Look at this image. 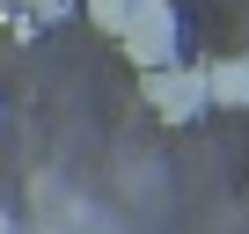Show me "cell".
<instances>
[{"mask_svg":"<svg viewBox=\"0 0 249 234\" xmlns=\"http://www.w3.org/2000/svg\"><path fill=\"white\" fill-rule=\"evenodd\" d=\"M0 227H8V205H0Z\"/></svg>","mask_w":249,"mask_h":234,"instance_id":"cell-5","label":"cell"},{"mask_svg":"<svg viewBox=\"0 0 249 234\" xmlns=\"http://www.w3.org/2000/svg\"><path fill=\"white\" fill-rule=\"evenodd\" d=\"M117 44H124V66L132 73L183 59V15H176V0H132V22L117 30Z\"/></svg>","mask_w":249,"mask_h":234,"instance_id":"cell-1","label":"cell"},{"mask_svg":"<svg viewBox=\"0 0 249 234\" xmlns=\"http://www.w3.org/2000/svg\"><path fill=\"white\" fill-rule=\"evenodd\" d=\"M88 22H95V37L117 44V30L132 22V0H88Z\"/></svg>","mask_w":249,"mask_h":234,"instance_id":"cell-4","label":"cell"},{"mask_svg":"<svg viewBox=\"0 0 249 234\" xmlns=\"http://www.w3.org/2000/svg\"><path fill=\"white\" fill-rule=\"evenodd\" d=\"M140 95H147V110L161 117V125H191L198 110H213V102H205V66H183V59L147 66V73H140Z\"/></svg>","mask_w":249,"mask_h":234,"instance_id":"cell-2","label":"cell"},{"mask_svg":"<svg viewBox=\"0 0 249 234\" xmlns=\"http://www.w3.org/2000/svg\"><path fill=\"white\" fill-rule=\"evenodd\" d=\"M205 102H213V110H249V51L205 66Z\"/></svg>","mask_w":249,"mask_h":234,"instance_id":"cell-3","label":"cell"}]
</instances>
